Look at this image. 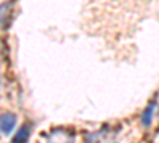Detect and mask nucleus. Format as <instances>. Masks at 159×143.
Listing matches in <instances>:
<instances>
[{
	"instance_id": "obj_1",
	"label": "nucleus",
	"mask_w": 159,
	"mask_h": 143,
	"mask_svg": "<svg viewBox=\"0 0 159 143\" xmlns=\"http://www.w3.org/2000/svg\"><path fill=\"white\" fill-rule=\"evenodd\" d=\"M75 135L72 131H67V129H54L52 132H49L46 135V143H73Z\"/></svg>"
},
{
	"instance_id": "obj_2",
	"label": "nucleus",
	"mask_w": 159,
	"mask_h": 143,
	"mask_svg": "<svg viewBox=\"0 0 159 143\" xmlns=\"http://www.w3.org/2000/svg\"><path fill=\"white\" fill-rule=\"evenodd\" d=\"M16 123H18V118L15 113H3L2 114V119H0V131H2V135L3 137H10L11 132L15 131L16 127Z\"/></svg>"
},
{
	"instance_id": "obj_3",
	"label": "nucleus",
	"mask_w": 159,
	"mask_h": 143,
	"mask_svg": "<svg viewBox=\"0 0 159 143\" xmlns=\"http://www.w3.org/2000/svg\"><path fill=\"white\" fill-rule=\"evenodd\" d=\"M32 127H34V124H30V123L22 124L19 127V131L16 132V135L13 137L11 143H27L29 137H30V132H32Z\"/></svg>"
},
{
	"instance_id": "obj_4",
	"label": "nucleus",
	"mask_w": 159,
	"mask_h": 143,
	"mask_svg": "<svg viewBox=\"0 0 159 143\" xmlns=\"http://www.w3.org/2000/svg\"><path fill=\"white\" fill-rule=\"evenodd\" d=\"M154 108H156V102L151 100L150 105L143 110L142 113V126L143 127H150L151 123H153V114H154Z\"/></svg>"
}]
</instances>
